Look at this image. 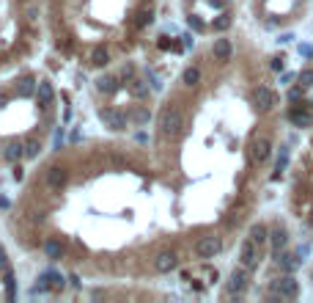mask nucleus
I'll return each mask as SVG.
<instances>
[{"label": "nucleus", "mask_w": 313, "mask_h": 303, "mask_svg": "<svg viewBox=\"0 0 313 303\" xmlns=\"http://www.w3.org/2000/svg\"><path fill=\"white\" fill-rule=\"evenodd\" d=\"M302 86H294V89L289 91V102H299V99H302Z\"/></svg>", "instance_id": "nucleus-30"}, {"label": "nucleus", "mask_w": 313, "mask_h": 303, "mask_svg": "<svg viewBox=\"0 0 313 303\" xmlns=\"http://www.w3.org/2000/svg\"><path fill=\"white\" fill-rule=\"evenodd\" d=\"M88 64H91V66H105V64H110V52H107L105 47H93L91 56H88Z\"/></svg>", "instance_id": "nucleus-19"}, {"label": "nucleus", "mask_w": 313, "mask_h": 303, "mask_svg": "<svg viewBox=\"0 0 313 303\" xmlns=\"http://www.w3.org/2000/svg\"><path fill=\"white\" fill-rule=\"evenodd\" d=\"M258 262H261V245L247 237L239 245V265L247 267V270H253V267H258Z\"/></svg>", "instance_id": "nucleus-2"}, {"label": "nucleus", "mask_w": 313, "mask_h": 303, "mask_svg": "<svg viewBox=\"0 0 313 303\" xmlns=\"http://www.w3.org/2000/svg\"><path fill=\"white\" fill-rule=\"evenodd\" d=\"M272 295H277V298H297L299 295V284H297V279L291 273H286L280 276V279H275L272 281Z\"/></svg>", "instance_id": "nucleus-3"}, {"label": "nucleus", "mask_w": 313, "mask_h": 303, "mask_svg": "<svg viewBox=\"0 0 313 303\" xmlns=\"http://www.w3.org/2000/svg\"><path fill=\"white\" fill-rule=\"evenodd\" d=\"M121 75H124V77H135V66H132V64H124V69H121Z\"/></svg>", "instance_id": "nucleus-31"}, {"label": "nucleus", "mask_w": 313, "mask_h": 303, "mask_svg": "<svg viewBox=\"0 0 313 303\" xmlns=\"http://www.w3.org/2000/svg\"><path fill=\"white\" fill-rule=\"evenodd\" d=\"M39 152H42V141H39V138H28V141H25V157H39Z\"/></svg>", "instance_id": "nucleus-23"}, {"label": "nucleus", "mask_w": 313, "mask_h": 303, "mask_svg": "<svg viewBox=\"0 0 313 303\" xmlns=\"http://www.w3.org/2000/svg\"><path fill=\"white\" fill-rule=\"evenodd\" d=\"M286 242H289V232H286L283 226H275V229L269 232V245H272V251L280 254L283 248H286Z\"/></svg>", "instance_id": "nucleus-15"}, {"label": "nucleus", "mask_w": 313, "mask_h": 303, "mask_svg": "<svg viewBox=\"0 0 313 303\" xmlns=\"http://www.w3.org/2000/svg\"><path fill=\"white\" fill-rule=\"evenodd\" d=\"M132 94H135L138 99H146V97H148V86L143 83V80L135 77V80H132Z\"/></svg>", "instance_id": "nucleus-24"}, {"label": "nucleus", "mask_w": 313, "mask_h": 303, "mask_svg": "<svg viewBox=\"0 0 313 303\" xmlns=\"http://www.w3.org/2000/svg\"><path fill=\"white\" fill-rule=\"evenodd\" d=\"M181 83L190 86V89H193V86H198L201 83V69H198V66H187V69L181 72Z\"/></svg>", "instance_id": "nucleus-21"}, {"label": "nucleus", "mask_w": 313, "mask_h": 303, "mask_svg": "<svg viewBox=\"0 0 313 303\" xmlns=\"http://www.w3.org/2000/svg\"><path fill=\"white\" fill-rule=\"evenodd\" d=\"M286 163H289V149H280V157H277V174L286 171Z\"/></svg>", "instance_id": "nucleus-29"}, {"label": "nucleus", "mask_w": 313, "mask_h": 303, "mask_svg": "<svg viewBox=\"0 0 313 303\" xmlns=\"http://www.w3.org/2000/svg\"><path fill=\"white\" fill-rule=\"evenodd\" d=\"M250 240L258 242V245H264V242L269 240V229L264 226V224H256L253 229H250Z\"/></svg>", "instance_id": "nucleus-22"}, {"label": "nucleus", "mask_w": 313, "mask_h": 303, "mask_svg": "<svg viewBox=\"0 0 313 303\" xmlns=\"http://www.w3.org/2000/svg\"><path fill=\"white\" fill-rule=\"evenodd\" d=\"M277 102V94L267 89V86H258V89L253 91V105L258 107V111H272Z\"/></svg>", "instance_id": "nucleus-10"}, {"label": "nucleus", "mask_w": 313, "mask_h": 303, "mask_svg": "<svg viewBox=\"0 0 313 303\" xmlns=\"http://www.w3.org/2000/svg\"><path fill=\"white\" fill-rule=\"evenodd\" d=\"M231 52H234V47H231V42H228L226 36H220V39H214V42H212V56H214V61H228Z\"/></svg>", "instance_id": "nucleus-14"}, {"label": "nucleus", "mask_w": 313, "mask_h": 303, "mask_svg": "<svg viewBox=\"0 0 313 303\" xmlns=\"http://www.w3.org/2000/svg\"><path fill=\"white\" fill-rule=\"evenodd\" d=\"M99 119L105 127H110V130H124L129 116H124L121 111H115V107H99Z\"/></svg>", "instance_id": "nucleus-6"}, {"label": "nucleus", "mask_w": 313, "mask_h": 303, "mask_svg": "<svg viewBox=\"0 0 313 303\" xmlns=\"http://www.w3.org/2000/svg\"><path fill=\"white\" fill-rule=\"evenodd\" d=\"M42 248H44V257L50 259V262H58L60 257H64V251H66V245L58 237H47Z\"/></svg>", "instance_id": "nucleus-13"}, {"label": "nucleus", "mask_w": 313, "mask_h": 303, "mask_svg": "<svg viewBox=\"0 0 313 303\" xmlns=\"http://www.w3.org/2000/svg\"><path fill=\"white\" fill-rule=\"evenodd\" d=\"M0 154H3V152H0Z\"/></svg>", "instance_id": "nucleus-34"}, {"label": "nucleus", "mask_w": 313, "mask_h": 303, "mask_svg": "<svg viewBox=\"0 0 313 303\" xmlns=\"http://www.w3.org/2000/svg\"><path fill=\"white\" fill-rule=\"evenodd\" d=\"M47 179V187L50 190H60V187H66V182H69V171H66L64 166H50L44 174Z\"/></svg>", "instance_id": "nucleus-9"}, {"label": "nucleus", "mask_w": 313, "mask_h": 303, "mask_svg": "<svg viewBox=\"0 0 313 303\" xmlns=\"http://www.w3.org/2000/svg\"><path fill=\"white\" fill-rule=\"evenodd\" d=\"M277 257V265H280V270H286V273H294L297 267H299V254H275Z\"/></svg>", "instance_id": "nucleus-18"}, {"label": "nucleus", "mask_w": 313, "mask_h": 303, "mask_svg": "<svg viewBox=\"0 0 313 303\" xmlns=\"http://www.w3.org/2000/svg\"><path fill=\"white\" fill-rule=\"evenodd\" d=\"M289 121L291 127H299V130H305V127H313V113H310V102H302V105H294L289 111Z\"/></svg>", "instance_id": "nucleus-5"}, {"label": "nucleus", "mask_w": 313, "mask_h": 303, "mask_svg": "<svg viewBox=\"0 0 313 303\" xmlns=\"http://www.w3.org/2000/svg\"><path fill=\"white\" fill-rule=\"evenodd\" d=\"M272 69L280 72V69H283V58H272Z\"/></svg>", "instance_id": "nucleus-32"}, {"label": "nucleus", "mask_w": 313, "mask_h": 303, "mask_svg": "<svg viewBox=\"0 0 313 303\" xmlns=\"http://www.w3.org/2000/svg\"><path fill=\"white\" fill-rule=\"evenodd\" d=\"M129 116V121H132V124H138V127H143V124H148V119H151V111H148V107H135V111H129L127 113Z\"/></svg>", "instance_id": "nucleus-20"}, {"label": "nucleus", "mask_w": 313, "mask_h": 303, "mask_svg": "<svg viewBox=\"0 0 313 303\" xmlns=\"http://www.w3.org/2000/svg\"><path fill=\"white\" fill-rule=\"evenodd\" d=\"M297 80H299V86H302V89H310V86H313V69H305V72H299V75H297Z\"/></svg>", "instance_id": "nucleus-26"}, {"label": "nucleus", "mask_w": 313, "mask_h": 303, "mask_svg": "<svg viewBox=\"0 0 313 303\" xmlns=\"http://www.w3.org/2000/svg\"><path fill=\"white\" fill-rule=\"evenodd\" d=\"M220 251H223V240L217 237V234H206V237H201L195 242V257L198 259H212Z\"/></svg>", "instance_id": "nucleus-4"}, {"label": "nucleus", "mask_w": 313, "mask_h": 303, "mask_svg": "<svg viewBox=\"0 0 313 303\" xmlns=\"http://www.w3.org/2000/svg\"><path fill=\"white\" fill-rule=\"evenodd\" d=\"M247 154H250V160H253V163L264 166V163H267V160H269V154H272V144H269L267 138H256L253 144H250Z\"/></svg>", "instance_id": "nucleus-8"}, {"label": "nucleus", "mask_w": 313, "mask_h": 303, "mask_svg": "<svg viewBox=\"0 0 313 303\" xmlns=\"http://www.w3.org/2000/svg\"><path fill=\"white\" fill-rule=\"evenodd\" d=\"M179 267V257H176L173 251H160L156 254V259H154V270L156 273H171Z\"/></svg>", "instance_id": "nucleus-11"}, {"label": "nucleus", "mask_w": 313, "mask_h": 303, "mask_svg": "<svg viewBox=\"0 0 313 303\" xmlns=\"http://www.w3.org/2000/svg\"><path fill=\"white\" fill-rule=\"evenodd\" d=\"M299 52H302V56H313V50H310L308 44H302V47H299Z\"/></svg>", "instance_id": "nucleus-33"}, {"label": "nucleus", "mask_w": 313, "mask_h": 303, "mask_svg": "<svg viewBox=\"0 0 313 303\" xmlns=\"http://www.w3.org/2000/svg\"><path fill=\"white\" fill-rule=\"evenodd\" d=\"M52 99H55V89H52V83H50V80H39V83H36V102L44 105V107H50Z\"/></svg>", "instance_id": "nucleus-12"}, {"label": "nucleus", "mask_w": 313, "mask_h": 303, "mask_svg": "<svg viewBox=\"0 0 313 303\" xmlns=\"http://www.w3.org/2000/svg\"><path fill=\"white\" fill-rule=\"evenodd\" d=\"M156 127H160V138H179L184 132V116H181V111L176 105H165Z\"/></svg>", "instance_id": "nucleus-1"}, {"label": "nucleus", "mask_w": 313, "mask_h": 303, "mask_svg": "<svg viewBox=\"0 0 313 303\" xmlns=\"http://www.w3.org/2000/svg\"><path fill=\"white\" fill-rule=\"evenodd\" d=\"M228 28H231V14H223V17L214 22V31H228Z\"/></svg>", "instance_id": "nucleus-27"}, {"label": "nucleus", "mask_w": 313, "mask_h": 303, "mask_svg": "<svg viewBox=\"0 0 313 303\" xmlns=\"http://www.w3.org/2000/svg\"><path fill=\"white\" fill-rule=\"evenodd\" d=\"M30 91H33V80H30V77H25L22 83H19V97H28Z\"/></svg>", "instance_id": "nucleus-28"}, {"label": "nucleus", "mask_w": 313, "mask_h": 303, "mask_svg": "<svg viewBox=\"0 0 313 303\" xmlns=\"http://www.w3.org/2000/svg\"><path fill=\"white\" fill-rule=\"evenodd\" d=\"M3 157L9 160V163H19V160L25 157V141H11L3 149Z\"/></svg>", "instance_id": "nucleus-17"}, {"label": "nucleus", "mask_w": 313, "mask_h": 303, "mask_svg": "<svg viewBox=\"0 0 313 303\" xmlns=\"http://www.w3.org/2000/svg\"><path fill=\"white\" fill-rule=\"evenodd\" d=\"M250 270L247 267H234V270H231V276H228V292L231 295H242L244 289H247V281H250V276H247Z\"/></svg>", "instance_id": "nucleus-7"}, {"label": "nucleus", "mask_w": 313, "mask_h": 303, "mask_svg": "<svg viewBox=\"0 0 313 303\" xmlns=\"http://www.w3.org/2000/svg\"><path fill=\"white\" fill-rule=\"evenodd\" d=\"M118 89H121V83H118L115 75H99L97 77V91L99 94H115Z\"/></svg>", "instance_id": "nucleus-16"}, {"label": "nucleus", "mask_w": 313, "mask_h": 303, "mask_svg": "<svg viewBox=\"0 0 313 303\" xmlns=\"http://www.w3.org/2000/svg\"><path fill=\"white\" fill-rule=\"evenodd\" d=\"M154 22V14L151 11H138V19H135V28H146V25Z\"/></svg>", "instance_id": "nucleus-25"}]
</instances>
